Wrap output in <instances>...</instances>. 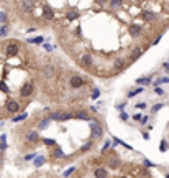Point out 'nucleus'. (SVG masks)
I'll list each match as a JSON object with an SVG mask.
<instances>
[{"label": "nucleus", "mask_w": 169, "mask_h": 178, "mask_svg": "<svg viewBox=\"0 0 169 178\" xmlns=\"http://www.w3.org/2000/svg\"><path fill=\"white\" fill-rule=\"evenodd\" d=\"M90 135H92L94 140H99V139H102V135H103V127L95 119L90 121Z\"/></svg>", "instance_id": "nucleus-1"}, {"label": "nucleus", "mask_w": 169, "mask_h": 178, "mask_svg": "<svg viewBox=\"0 0 169 178\" xmlns=\"http://www.w3.org/2000/svg\"><path fill=\"white\" fill-rule=\"evenodd\" d=\"M33 92H35V84H33L31 81H26L20 89V96L21 97H30Z\"/></svg>", "instance_id": "nucleus-2"}, {"label": "nucleus", "mask_w": 169, "mask_h": 178, "mask_svg": "<svg viewBox=\"0 0 169 178\" xmlns=\"http://www.w3.org/2000/svg\"><path fill=\"white\" fill-rule=\"evenodd\" d=\"M69 86H71L72 89H81V87L84 86V79H82L81 76L74 74V76H71V79H69Z\"/></svg>", "instance_id": "nucleus-3"}, {"label": "nucleus", "mask_w": 169, "mask_h": 178, "mask_svg": "<svg viewBox=\"0 0 169 178\" xmlns=\"http://www.w3.org/2000/svg\"><path fill=\"white\" fill-rule=\"evenodd\" d=\"M5 50H7V55L8 56H15L16 53H18V50H20V43H18V41H10V43L5 46Z\"/></svg>", "instance_id": "nucleus-4"}, {"label": "nucleus", "mask_w": 169, "mask_h": 178, "mask_svg": "<svg viewBox=\"0 0 169 178\" xmlns=\"http://www.w3.org/2000/svg\"><path fill=\"white\" fill-rule=\"evenodd\" d=\"M54 74H56V68L51 66V64H48V66H44L41 69V76L44 78V79H49V78H53Z\"/></svg>", "instance_id": "nucleus-5"}, {"label": "nucleus", "mask_w": 169, "mask_h": 178, "mask_svg": "<svg viewBox=\"0 0 169 178\" xmlns=\"http://www.w3.org/2000/svg\"><path fill=\"white\" fill-rule=\"evenodd\" d=\"M79 63H81L84 68H90L94 63V58L92 55H89V53H86V55H81V58H79Z\"/></svg>", "instance_id": "nucleus-6"}, {"label": "nucleus", "mask_w": 169, "mask_h": 178, "mask_svg": "<svg viewBox=\"0 0 169 178\" xmlns=\"http://www.w3.org/2000/svg\"><path fill=\"white\" fill-rule=\"evenodd\" d=\"M130 35L133 36V38H138L140 35H141V33H143V28H141V26L140 25H136V23H133V25H130Z\"/></svg>", "instance_id": "nucleus-7"}, {"label": "nucleus", "mask_w": 169, "mask_h": 178, "mask_svg": "<svg viewBox=\"0 0 169 178\" xmlns=\"http://www.w3.org/2000/svg\"><path fill=\"white\" fill-rule=\"evenodd\" d=\"M7 111L10 112V114H16V112L20 111V104L16 101H8L7 102Z\"/></svg>", "instance_id": "nucleus-8"}, {"label": "nucleus", "mask_w": 169, "mask_h": 178, "mask_svg": "<svg viewBox=\"0 0 169 178\" xmlns=\"http://www.w3.org/2000/svg\"><path fill=\"white\" fill-rule=\"evenodd\" d=\"M43 17L46 20H54V10H53L49 5H44L43 7Z\"/></svg>", "instance_id": "nucleus-9"}, {"label": "nucleus", "mask_w": 169, "mask_h": 178, "mask_svg": "<svg viewBox=\"0 0 169 178\" xmlns=\"http://www.w3.org/2000/svg\"><path fill=\"white\" fill-rule=\"evenodd\" d=\"M26 140H28L30 143H36L38 140H40V137H38V134H36L35 130H31V132L26 134Z\"/></svg>", "instance_id": "nucleus-10"}, {"label": "nucleus", "mask_w": 169, "mask_h": 178, "mask_svg": "<svg viewBox=\"0 0 169 178\" xmlns=\"http://www.w3.org/2000/svg\"><path fill=\"white\" fill-rule=\"evenodd\" d=\"M143 48H135V51H131V55H130V60H131V61H136V60H138L140 56L143 55Z\"/></svg>", "instance_id": "nucleus-11"}, {"label": "nucleus", "mask_w": 169, "mask_h": 178, "mask_svg": "<svg viewBox=\"0 0 169 178\" xmlns=\"http://www.w3.org/2000/svg\"><path fill=\"white\" fill-rule=\"evenodd\" d=\"M74 117H77V119H82V121H89V122L92 121V119H90V116H89L86 111H77L76 114H74Z\"/></svg>", "instance_id": "nucleus-12"}, {"label": "nucleus", "mask_w": 169, "mask_h": 178, "mask_svg": "<svg viewBox=\"0 0 169 178\" xmlns=\"http://www.w3.org/2000/svg\"><path fill=\"white\" fill-rule=\"evenodd\" d=\"M94 177H99V178H105L108 177V172H107V168H95V172H94Z\"/></svg>", "instance_id": "nucleus-13"}, {"label": "nucleus", "mask_w": 169, "mask_h": 178, "mask_svg": "<svg viewBox=\"0 0 169 178\" xmlns=\"http://www.w3.org/2000/svg\"><path fill=\"white\" fill-rule=\"evenodd\" d=\"M143 18L146 21H154L156 18H158V15H156V13H153V12H148V10H146V12H143Z\"/></svg>", "instance_id": "nucleus-14"}, {"label": "nucleus", "mask_w": 169, "mask_h": 178, "mask_svg": "<svg viewBox=\"0 0 169 178\" xmlns=\"http://www.w3.org/2000/svg\"><path fill=\"white\" fill-rule=\"evenodd\" d=\"M21 10L23 12L33 10V2H31V0H23V2H21Z\"/></svg>", "instance_id": "nucleus-15"}, {"label": "nucleus", "mask_w": 169, "mask_h": 178, "mask_svg": "<svg viewBox=\"0 0 169 178\" xmlns=\"http://www.w3.org/2000/svg\"><path fill=\"white\" fill-rule=\"evenodd\" d=\"M49 124H51V119H49V117H46V119H43V121L38 124V129H40V130H44V129L49 127Z\"/></svg>", "instance_id": "nucleus-16"}, {"label": "nucleus", "mask_w": 169, "mask_h": 178, "mask_svg": "<svg viewBox=\"0 0 169 178\" xmlns=\"http://www.w3.org/2000/svg\"><path fill=\"white\" fill-rule=\"evenodd\" d=\"M136 84L138 86H149L151 84V78H140V79H136Z\"/></svg>", "instance_id": "nucleus-17"}, {"label": "nucleus", "mask_w": 169, "mask_h": 178, "mask_svg": "<svg viewBox=\"0 0 169 178\" xmlns=\"http://www.w3.org/2000/svg\"><path fill=\"white\" fill-rule=\"evenodd\" d=\"M143 91H144V86H138L136 89H133V91H130V92H128V97H135V96H138V94H141Z\"/></svg>", "instance_id": "nucleus-18"}, {"label": "nucleus", "mask_w": 169, "mask_h": 178, "mask_svg": "<svg viewBox=\"0 0 169 178\" xmlns=\"http://www.w3.org/2000/svg\"><path fill=\"white\" fill-rule=\"evenodd\" d=\"M26 117H28V112H21L20 116L12 117V122H21V121H25Z\"/></svg>", "instance_id": "nucleus-19"}, {"label": "nucleus", "mask_w": 169, "mask_h": 178, "mask_svg": "<svg viewBox=\"0 0 169 178\" xmlns=\"http://www.w3.org/2000/svg\"><path fill=\"white\" fill-rule=\"evenodd\" d=\"M108 167H110V168H118V167H120V160H118L117 157L110 158V160H108Z\"/></svg>", "instance_id": "nucleus-20"}, {"label": "nucleus", "mask_w": 169, "mask_h": 178, "mask_svg": "<svg viewBox=\"0 0 169 178\" xmlns=\"http://www.w3.org/2000/svg\"><path fill=\"white\" fill-rule=\"evenodd\" d=\"M122 0H112L110 2V7H112V10H120L122 8Z\"/></svg>", "instance_id": "nucleus-21"}, {"label": "nucleus", "mask_w": 169, "mask_h": 178, "mask_svg": "<svg viewBox=\"0 0 169 178\" xmlns=\"http://www.w3.org/2000/svg\"><path fill=\"white\" fill-rule=\"evenodd\" d=\"M44 162H46V158H44V157H40V155H36V157H35V167L36 168H40Z\"/></svg>", "instance_id": "nucleus-22"}, {"label": "nucleus", "mask_w": 169, "mask_h": 178, "mask_svg": "<svg viewBox=\"0 0 169 178\" xmlns=\"http://www.w3.org/2000/svg\"><path fill=\"white\" fill-rule=\"evenodd\" d=\"M53 157L54 158H64L66 155H64V152H62L61 148H54V150H53Z\"/></svg>", "instance_id": "nucleus-23"}, {"label": "nucleus", "mask_w": 169, "mask_h": 178, "mask_svg": "<svg viewBox=\"0 0 169 178\" xmlns=\"http://www.w3.org/2000/svg\"><path fill=\"white\" fill-rule=\"evenodd\" d=\"M72 117H74V116H72L71 112H61L59 121H61V122H62V121H69V119H72Z\"/></svg>", "instance_id": "nucleus-24"}, {"label": "nucleus", "mask_w": 169, "mask_h": 178, "mask_svg": "<svg viewBox=\"0 0 169 178\" xmlns=\"http://www.w3.org/2000/svg\"><path fill=\"white\" fill-rule=\"evenodd\" d=\"M41 142L44 143V145H48V147H54V145H56V140H54V139H41Z\"/></svg>", "instance_id": "nucleus-25"}, {"label": "nucleus", "mask_w": 169, "mask_h": 178, "mask_svg": "<svg viewBox=\"0 0 169 178\" xmlns=\"http://www.w3.org/2000/svg\"><path fill=\"white\" fill-rule=\"evenodd\" d=\"M163 107H164L163 102H159V104H154V106L151 107V114H156V112H159L161 109H163Z\"/></svg>", "instance_id": "nucleus-26"}, {"label": "nucleus", "mask_w": 169, "mask_h": 178, "mask_svg": "<svg viewBox=\"0 0 169 178\" xmlns=\"http://www.w3.org/2000/svg\"><path fill=\"white\" fill-rule=\"evenodd\" d=\"M168 148H169V143L166 142V140H161V143H159V150H161V152H166Z\"/></svg>", "instance_id": "nucleus-27"}, {"label": "nucleus", "mask_w": 169, "mask_h": 178, "mask_svg": "<svg viewBox=\"0 0 169 178\" xmlns=\"http://www.w3.org/2000/svg\"><path fill=\"white\" fill-rule=\"evenodd\" d=\"M110 147H112V140H107V142L103 143V147H102V150H100V152H102V153H105V152H107V150H108Z\"/></svg>", "instance_id": "nucleus-28"}, {"label": "nucleus", "mask_w": 169, "mask_h": 178, "mask_svg": "<svg viewBox=\"0 0 169 178\" xmlns=\"http://www.w3.org/2000/svg\"><path fill=\"white\" fill-rule=\"evenodd\" d=\"M143 163H144V167H148V168H156V163H153L151 160H148V158H144Z\"/></svg>", "instance_id": "nucleus-29"}, {"label": "nucleus", "mask_w": 169, "mask_h": 178, "mask_svg": "<svg viewBox=\"0 0 169 178\" xmlns=\"http://www.w3.org/2000/svg\"><path fill=\"white\" fill-rule=\"evenodd\" d=\"M7 23V13L0 10V25H5Z\"/></svg>", "instance_id": "nucleus-30"}, {"label": "nucleus", "mask_w": 169, "mask_h": 178, "mask_svg": "<svg viewBox=\"0 0 169 178\" xmlns=\"http://www.w3.org/2000/svg\"><path fill=\"white\" fill-rule=\"evenodd\" d=\"M59 116H61V112H51L48 117H49L51 121H59Z\"/></svg>", "instance_id": "nucleus-31"}, {"label": "nucleus", "mask_w": 169, "mask_h": 178, "mask_svg": "<svg viewBox=\"0 0 169 178\" xmlns=\"http://www.w3.org/2000/svg\"><path fill=\"white\" fill-rule=\"evenodd\" d=\"M38 155V153H26L25 157H23V160L25 162H30V160H35V157Z\"/></svg>", "instance_id": "nucleus-32"}, {"label": "nucleus", "mask_w": 169, "mask_h": 178, "mask_svg": "<svg viewBox=\"0 0 169 178\" xmlns=\"http://www.w3.org/2000/svg\"><path fill=\"white\" fill-rule=\"evenodd\" d=\"M7 33H8V26L2 25V26H0V38H2V36H5Z\"/></svg>", "instance_id": "nucleus-33"}, {"label": "nucleus", "mask_w": 169, "mask_h": 178, "mask_svg": "<svg viewBox=\"0 0 169 178\" xmlns=\"http://www.w3.org/2000/svg\"><path fill=\"white\" fill-rule=\"evenodd\" d=\"M74 172H76V167H69V168L66 170V172L62 173V175H64V177H69V175H72Z\"/></svg>", "instance_id": "nucleus-34"}, {"label": "nucleus", "mask_w": 169, "mask_h": 178, "mask_svg": "<svg viewBox=\"0 0 169 178\" xmlns=\"http://www.w3.org/2000/svg\"><path fill=\"white\" fill-rule=\"evenodd\" d=\"M120 119H122L123 122H127V121H128V119H130V116H128V114H127V112L120 111Z\"/></svg>", "instance_id": "nucleus-35"}, {"label": "nucleus", "mask_w": 169, "mask_h": 178, "mask_svg": "<svg viewBox=\"0 0 169 178\" xmlns=\"http://www.w3.org/2000/svg\"><path fill=\"white\" fill-rule=\"evenodd\" d=\"M77 17H79L77 12H67V18H69V20H74V18H77Z\"/></svg>", "instance_id": "nucleus-36"}, {"label": "nucleus", "mask_w": 169, "mask_h": 178, "mask_svg": "<svg viewBox=\"0 0 169 178\" xmlns=\"http://www.w3.org/2000/svg\"><path fill=\"white\" fill-rule=\"evenodd\" d=\"M99 96H100V89H97V87H95V89L92 91V94H90V97H92V99H97Z\"/></svg>", "instance_id": "nucleus-37"}, {"label": "nucleus", "mask_w": 169, "mask_h": 178, "mask_svg": "<svg viewBox=\"0 0 169 178\" xmlns=\"http://www.w3.org/2000/svg\"><path fill=\"white\" fill-rule=\"evenodd\" d=\"M146 107H148V104H146V102H138V104H136V109H141V111H143V109H146Z\"/></svg>", "instance_id": "nucleus-38"}, {"label": "nucleus", "mask_w": 169, "mask_h": 178, "mask_svg": "<svg viewBox=\"0 0 169 178\" xmlns=\"http://www.w3.org/2000/svg\"><path fill=\"white\" fill-rule=\"evenodd\" d=\"M154 92H156L158 96H163V94H164V89H163V87H159V86H156V89H154Z\"/></svg>", "instance_id": "nucleus-39"}, {"label": "nucleus", "mask_w": 169, "mask_h": 178, "mask_svg": "<svg viewBox=\"0 0 169 178\" xmlns=\"http://www.w3.org/2000/svg\"><path fill=\"white\" fill-rule=\"evenodd\" d=\"M125 106H127V102H122V104H117V111H123V109H125Z\"/></svg>", "instance_id": "nucleus-40"}, {"label": "nucleus", "mask_w": 169, "mask_h": 178, "mask_svg": "<svg viewBox=\"0 0 169 178\" xmlns=\"http://www.w3.org/2000/svg\"><path fill=\"white\" fill-rule=\"evenodd\" d=\"M148 121H149V116H143V117H141V121H140V122H141V124L144 125V124H148Z\"/></svg>", "instance_id": "nucleus-41"}, {"label": "nucleus", "mask_w": 169, "mask_h": 178, "mask_svg": "<svg viewBox=\"0 0 169 178\" xmlns=\"http://www.w3.org/2000/svg\"><path fill=\"white\" fill-rule=\"evenodd\" d=\"M141 117H143V114H133V121H141Z\"/></svg>", "instance_id": "nucleus-42"}, {"label": "nucleus", "mask_w": 169, "mask_h": 178, "mask_svg": "<svg viewBox=\"0 0 169 178\" xmlns=\"http://www.w3.org/2000/svg\"><path fill=\"white\" fill-rule=\"evenodd\" d=\"M54 48H56V46H53V45H44V50L46 51H53Z\"/></svg>", "instance_id": "nucleus-43"}, {"label": "nucleus", "mask_w": 169, "mask_h": 178, "mask_svg": "<svg viewBox=\"0 0 169 178\" xmlns=\"http://www.w3.org/2000/svg\"><path fill=\"white\" fill-rule=\"evenodd\" d=\"M90 145H92V143H86V145H84L81 150H82V152H84V150H89V148H90Z\"/></svg>", "instance_id": "nucleus-44"}, {"label": "nucleus", "mask_w": 169, "mask_h": 178, "mask_svg": "<svg viewBox=\"0 0 169 178\" xmlns=\"http://www.w3.org/2000/svg\"><path fill=\"white\" fill-rule=\"evenodd\" d=\"M141 135H143V139H144V140H149V134H148V132H143Z\"/></svg>", "instance_id": "nucleus-45"}, {"label": "nucleus", "mask_w": 169, "mask_h": 178, "mask_svg": "<svg viewBox=\"0 0 169 178\" xmlns=\"http://www.w3.org/2000/svg\"><path fill=\"white\" fill-rule=\"evenodd\" d=\"M107 2H108V0H97V3H99V5H105Z\"/></svg>", "instance_id": "nucleus-46"}, {"label": "nucleus", "mask_w": 169, "mask_h": 178, "mask_svg": "<svg viewBox=\"0 0 169 178\" xmlns=\"http://www.w3.org/2000/svg\"><path fill=\"white\" fill-rule=\"evenodd\" d=\"M163 68L166 69V71H169V61H168V63H164V64H163Z\"/></svg>", "instance_id": "nucleus-47"}, {"label": "nucleus", "mask_w": 169, "mask_h": 178, "mask_svg": "<svg viewBox=\"0 0 169 178\" xmlns=\"http://www.w3.org/2000/svg\"><path fill=\"white\" fill-rule=\"evenodd\" d=\"M3 125H5V122H3V121H0V129L3 127Z\"/></svg>", "instance_id": "nucleus-48"}]
</instances>
